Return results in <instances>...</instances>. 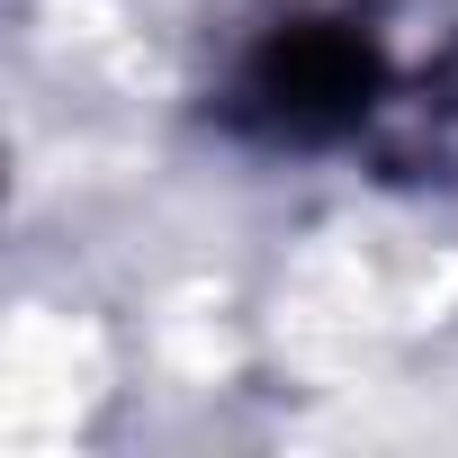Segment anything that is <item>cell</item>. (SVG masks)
<instances>
[{
    "label": "cell",
    "instance_id": "cell-1",
    "mask_svg": "<svg viewBox=\"0 0 458 458\" xmlns=\"http://www.w3.org/2000/svg\"><path fill=\"white\" fill-rule=\"evenodd\" d=\"M386 90V55L360 19H279L243 72H234V99H225V117H234L243 135L261 144H342Z\"/></svg>",
    "mask_w": 458,
    "mask_h": 458
}]
</instances>
